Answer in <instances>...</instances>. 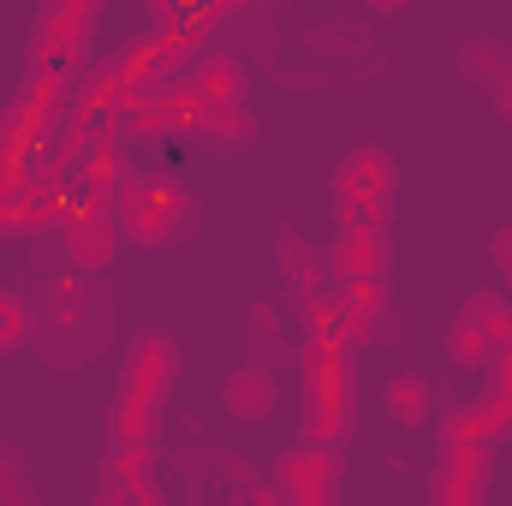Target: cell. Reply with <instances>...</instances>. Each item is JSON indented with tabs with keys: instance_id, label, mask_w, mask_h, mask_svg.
Instances as JSON below:
<instances>
[{
	"instance_id": "6da1fadb",
	"label": "cell",
	"mask_w": 512,
	"mask_h": 506,
	"mask_svg": "<svg viewBox=\"0 0 512 506\" xmlns=\"http://www.w3.org/2000/svg\"><path fill=\"white\" fill-rule=\"evenodd\" d=\"M72 328H84L96 346L108 340L102 298H96V286H90V280H78V274H66V280H48V286H42V346H48V358H78Z\"/></svg>"
},
{
	"instance_id": "7a4b0ae2",
	"label": "cell",
	"mask_w": 512,
	"mask_h": 506,
	"mask_svg": "<svg viewBox=\"0 0 512 506\" xmlns=\"http://www.w3.org/2000/svg\"><path fill=\"white\" fill-rule=\"evenodd\" d=\"M120 215H126V233L137 245H173V239H185L197 227V203L173 179H137L126 191Z\"/></svg>"
},
{
	"instance_id": "3957f363",
	"label": "cell",
	"mask_w": 512,
	"mask_h": 506,
	"mask_svg": "<svg viewBox=\"0 0 512 506\" xmlns=\"http://www.w3.org/2000/svg\"><path fill=\"white\" fill-rule=\"evenodd\" d=\"M447 352H453L465 370L495 364L501 352H512V310H507V304H495L489 292H483V298H471V304H465V316L447 328Z\"/></svg>"
},
{
	"instance_id": "277c9868",
	"label": "cell",
	"mask_w": 512,
	"mask_h": 506,
	"mask_svg": "<svg viewBox=\"0 0 512 506\" xmlns=\"http://www.w3.org/2000/svg\"><path fill=\"white\" fill-rule=\"evenodd\" d=\"M173 376H179V364H173V346L167 340H143L137 346V358H131V370H126V399H120V417H114V429L126 435V441H137L143 435V405H155L167 387H173Z\"/></svg>"
},
{
	"instance_id": "5b68a950",
	"label": "cell",
	"mask_w": 512,
	"mask_h": 506,
	"mask_svg": "<svg viewBox=\"0 0 512 506\" xmlns=\"http://www.w3.org/2000/svg\"><path fill=\"white\" fill-rule=\"evenodd\" d=\"M310 405H316V417H310L316 441H334V435L352 429V376L334 370L328 352H316V370H310Z\"/></svg>"
},
{
	"instance_id": "8992f818",
	"label": "cell",
	"mask_w": 512,
	"mask_h": 506,
	"mask_svg": "<svg viewBox=\"0 0 512 506\" xmlns=\"http://www.w3.org/2000/svg\"><path fill=\"white\" fill-rule=\"evenodd\" d=\"M334 262H340V274H346V280H364V274H376V268H382V227H376V215H370V209H352V203H346Z\"/></svg>"
},
{
	"instance_id": "52a82bcc",
	"label": "cell",
	"mask_w": 512,
	"mask_h": 506,
	"mask_svg": "<svg viewBox=\"0 0 512 506\" xmlns=\"http://www.w3.org/2000/svg\"><path fill=\"white\" fill-rule=\"evenodd\" d=\"M340 197L352 209H376L387 197V149H352L340 161Z\"/></svg>"
},
{
	"instance_id": "ba28073f",
	"label": "cell",
	"mask_w": 512,
	"mask_h": 506,
	"mask_svg": "<svg viewBox=\"0 0 512 506\" xmlns=\"http://www.w3.org/2000/svg\"><path fill=\"white\" fill-rule=\"evenodd\" d=\"M465 72H471L501 108H512V54L507 48H495V42H471V48H465Z\"/></svg>"
},
{
	"instance_id": "9c48e42d",
	"label": "cell",
	"mask_w": 512,
	"mask_h": 506,
	"mask_svg": "<svg viewBox=\"0 0 512 506\" xmlns=\"http://www.w3.org/2000/svg\"><path fill=\"white\" fill-rule=\"evenodd\" d=\"M227 411L233 417H268L274 411V376L256 370V364L233 370V381H227Z\"/></svg>"
},
{
	"instance_id": "30bf717a",
	"label": "cell",
	"mask_w": 512,
	"mask_h": 506,
	"mask_svg": "<svg viewBox=\"0 0 512 506\" xmlns=\"http://www.w3.org/2000/svg\"><path fill=\"white\" fill-rule=\"evenodd\" d=\"M382 292L370 286V274L364 280H346V340H376L382 334Z\"/></svg>"
},
{
	"instance_id": "8fae6325",
	"label": "cell",
	"mask_w": 512,
	"mask_h": 506,
	"mask_svg": "<svg viewBox=\"0 0 512 506\" xmlns=\"http://www.w3.org/2000/svg\"><path fill=\"white\" fill-rule=\"evenodd\" d=\"M387 411H393L399 423H411V429L429 423V411H435V405H429V381L411 376V370H399V376L387 381Z\"/></svg>"
},
{
	"instance_id": "7c38bea8",
	"label": "cell",
	"mask_w": 512,
	"mask_h": 506,
	"mask_svg": "<svg viewBox=\"0 0 512 506\" xmlns=\"http://www.w3.org/2000/svg\"><path fill=\"white\" fill-rule=\"evenodd\" d=\"M286 489L304 495V501H322L328 495V459L322 453H292L286 459Z\"/></svg>"
},
{
	"instance_id": "4fadbf2b",
	"label": "cell",
	"mask_w": 512,
	"mask_h": 506,
	"mask_svg": "<svg viewBox=\"0 0 512 506\" xmlns=\"http://www.w3.org/2000/svg\"><path fill=\"white\" fill-rule=\"evenodd\" d=\"M471 489H477V453L459 441L441 465V495H471Z\"/></svg>"
},
{
	"instance_id": "5bb4252c",
	"label": "cell",
	"mask_w": 512,
	"mask_h": 506,
	"mask_svg": "<svg viewBox=\"0 0 512 506\" xmlns=\"http://www.w3.org/2000/svg\"><path fill=\"white\" fill-rule=\"evenodd\" d=\"M24 340H30V304L18 292H0V352H12Z\"/></svg>"
},
{
	"instance_id": "9a60e30c",
	"label": "cell",
	"mask_w": 512,
	"mask_h": 506,
	"mask_svg": "<svg viewBox=\"0 0 512 506\" xmlns=\"http://www.w3.org/2000/svg\"><path fill=\"white\" fill-rule=\"evenodd\" d=\"M197 90H203V102H215V108H221V102H239V72H233V60H209Z\"/></svg>"
},
{
	"instance_id": "2e32d148",
	"label": "cell",
	"mask_w": 512,
	"mask_h": 506,
	"mask_svg": "<svg viewBox=\"0 0 512 506\" xmlns=\"http://www.w3.org/2000/svg\"><path fill=\"white\" fill-rule=\"evenodd\" d=\"M0 501H30L24 465H18V453H6V447H0Z\"/></svg>"
},
{
	"instance_id": "e0dca14e",
	"label": "cell",
	"mask_w": 512,
	"mask_h": 506,
	"mask_svg": "<svg viewBox=\"0 0 512 506\" xmlns=\"http://www.w3.org/2000/svg\"><path fill=\"white\" fill-rule=\"evenodd\" d=\"M280 256H286V274H292V280H298V286L310 292V286H316V256H310V251L298 256V239H292V233L280 239Z\"/></svg>"
},
{
	"instance_id": "ac0fdd59",
	"label": "cell",
	"mask_w": 512,
	"mask_h": 506,
	"mask_svg": "<svg viewBox=\"0 0 512 506\" xmlns=\"http://www.w3.org/2000/svg\"><path fill=\"white\" fill-rule=\"evenodd\" d=\"M251 340H256V352H262V358H268V352H280V328H274V316H268V310L251 322ZM262 358H256V364H262Z\"/></svg>"
},
{
	"instance_id": "d6986e66",
	"label": "cell",
	"mask_w": 512,
	"mask_h": 506,
	"mask_svg": "<svg viewBox=\"0 0 512 506\" xmlns=\"http://www.w3.org/2000/svg\"><path fill=\"white\" fill-rule=\"evenodd\" d=\"M495 256L507 262V274H512V233H501V239H495Z\"/></svg>"
},
{
	"instance_id": "ffe728a7",
	"label": "cell",
	"mask_w": 512,
	"mask_h": 506,
	"mask_svg": "<svg viewBox=\"0 0 512 506\" xmlns=\"http://www.w3.org/2000/svg\"><path fill=\"white\" fill-rule=\"evenodd\" d=\"M364 6H370V12H399L405 0H364Z\"/></svg>"
}]
</instances>
